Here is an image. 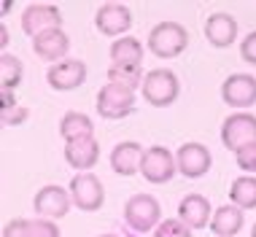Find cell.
Here are the masks:
<instances>
[{
  "mask_svg": "<svg viewBox=\"0 0 256 237\" xmlns=\"http://www.w3.org/2000/svg\"><path fill=\"white\" fill-rule=\"evenodd\" d=\"M57 27H62V14L52 3H32L22 14V30L32 38L46 30H57Z\"/></svg>",
  "mask_w": 256,
  "mask_h": 237,
  "instance_id": "9",
  "label": "cell"
},
{
  "mask_svg": "<svg viewBox=\"0 0 256 237\" xmlns=\"http://www.w3.org/2000/svg\"><path fill=\"white\" fill-rule=\"evenodd\" d=\"M100 159V143L94 138H78L65 143V162L78 172H89Z\"/></svg>",
  "mask_w": 256,
  "mask_h": 237,
  "instance_id": "16",
  "label": "cell"
},
{
  "mask_svg": "<svg viewBox=\"0 0 256 237\" xmlns=\"http://www.w3.org/2000/svg\"><path fill=\"white\" fill-rule=\"evenodd\" d=\"M221 143L230 151H234V154L240 148H246V146L256 143V116L246 114V110L226 116L224 124H221Z\"/></svg>",
  "mask_w": 256,
  "mask_h": 237,
  "instance_id": "4",
  "label": "cell"
},
{
  "mask_svg": "<svg viewBox=\"0 0 256 237\" xmlns=\"http://www.w3.org/2000/svg\"><path fill=\"white\" fill-rule=\"evenodd\" d=\"M234 162H238V167L246 172V176H254L256 172V143L240 148L238 154H234Z\"/></svg>",
  "mask_w": 256,
  "mask_h": 237,
  "instance_id": "26",
  "label": "cell"
},
{
  "mask_svg": "<svg viewBox=\"0 0 256 237\" xmlns=\"http://www.w3.org/2000/svg\"><path fill=\"white\" fill-rule=\"evenodd\" d=\"M0 97H3V100H0V110H11V108H16V94H14V92H3Z\"/></svg>",
  "mask_w": 256,
  "mask_h": 237,
  "instance_id": "31",
  "label": "cell"
},
{
  "mask_svg": "<svg viewBox=\"0 0 256 237\" xmlns=\"http://www.w3.org/2000/svg\"><path fill=\"white\" fill-rule=\"evenodd\" d=\"M22 73H24L22 60L8 52L0 54V89L3 92H16V86L22 84Z\"/></svg>",
  "mask_w": 256,
  "mask_h": 237,
  "instance_id": "23",
  "label": "cell"
},
{
  "mask_svg": "<svg viewBox=\"0 0 256 237\" xmlns=\"http://www.w3.org/2000/svg\"><path fill=\"white\" fill-rule=\"evenodd\" d=\"M176 164H178V172L186 178H202L213 164V156L210 151L205 148L202 143H184L176 154Z\"/></svg>",
  "mask_w": 256,
  "mask_h": 237,
  "instance_id": "12",
  "label": "cell"
},
{
  "mask_svg": "<svg viewBox=\"0 0 256 237\" xmlns=\"http://www.w3.org/2000/svg\"><path fill=\"white\" fill-rule=\"evenodd\" d=\"M143 65H110L108 68V84H119V86L135 89L143 86Z\"/></svg>",
  "mask_w": 256,
  "mask_h": 237,
  "instance_id": "24",
  "label": "cell"
},
{
  "mask_svg": "<svg viewBox=\"0 0 256 237\" xmlns=\"http://www.w3.org/2000/svg\"><path fill=\"white\" fill-rule=\"evenodd\" d=\"M30 237H60V229L52 218H36L30 221Z\"/></svg>",
  "mask_w": 256,
  "mask_h": 237,
  "instance_id": "27",
  "label": "cell"
},
{
  "mask_svg": "<svg viewBox=\"0 0 256 237\" xmlns=\"http://www.w3.org/2000/svg\"><path fill=\"white\" fill-rule=\"evenodd\" d=\"M46 81H49V86L57 89V92L78 89L81 84L86 81V65L81 60H62V62H57V65L49 68Z\"/></svg>",
  "mask_w": 256,
  "mask_h": 237,
  "instance_id": "13",
  "label": "cell"
},
{
  "mask_svg": "<svg viewBox=\"0 0 256 237\" xmlns=\"http://www.w3.org/2000/svg\"><path fill=\"white\" fill-rule=\"evenodd\" d=\"M32 205H36L38 216H44V218H62V216H68V210H70L73 197H70V189L49 184L44 189H38Z\"/></svg>",
  "mask_w": 256,
  "mask_h": 237,
  "instance_id": "11",
  "label": "cell"
},
{
  "mask_svg": "<svg viewBox=\"0 0 256 237\" xmlns=\"http://www.w3.org/2000/svg\"><path fill=\"white\" fill-rule=\"evenodd\" d=\"M251 237H256V224H254V229H251Z\"/></svg>",
  "mask_w": 256,
  "mask_h": 237,
  "instance_id": "33",
  "label": "cell"
},
{
  "mask_svg": "<svg viewBox=\"0 0 256 237\" xmlns=\"http://www.w3.org/2000/svg\"><path fill=\"white\" fill-rule=\"evenodd\" d=\"M221 100L232 108H251L256 102V78L248 73H234L221 84Z\"/></svg>",
  "mask_w": 256,
  "mask_h": 237,
  "instance_id": "10",
  "label": "cell"
},
{
  "mask_svg": "<svg viewBox=\"0 0 256 237\" xmlns=\"http://www.w3.org/2000/svg\"><path fill=\"white\" fill-rule=\"evenodd\" d=\"M124 221L135 232H148L162 224V208L151 194H132L124 205Z\"/></svg>",
  "mask_w": 256,
  "mask_h": 237,
  "instance_id": "3",
  "label": "cell"
},
{
  "mask_svg": "<svg viewBox=\"0 0 256 237\" xmlns=\"http://www.w3.org/2000/svg\"><path fill=\"white\" fill-rule=\"evenodd\" d=\"M243 229V210L238 205H221L216 208L210 218V232L216 237H234Z\"/></svg>",
  "mask_w": 256,
  "mask_h": 237,
  "instance_id": "19",
  "label": "cell"
},
{
  "mask_svg": "<svg viewBox=\"0 0 256 237\" xmlns=\"http://www.w3.org/2000/svg\"><path fill=\"white\" fill-rule=\"evenodd\" d=\"M240 57H243V62L256 68V30L248 32L243 38V44H240Z\"/></svg>",
  "mask_w": 256,
  "mask_h": 237,
  "instance_id": "29",
  "label": "cell"
},
{
  "mask_svg": "<svg viewBox=\"0 0 256 237\" xmlns=\"http://www.w3.org/2000/svg\"><path fill=\"white\" fill-rule=\"evenodd\" d=\"M143 146L135 143V140H124L119 146H114V151H110V167H114L116 176H135V172H140V159H143Z\"/></svg>",
  "mask_w": 256,
  "mask_h": 237,
  "instance_id": "17",
  "label": "cell"
},
{
  "mask_svg": "<svg viewBox=\"0 0 256 237\" xmlns=\"http://www.w3.org/2000/svg\"><path fill=\"white\" fill-rule=\"evenodd\" d=\"M148 52L159 60H172L181 57L189 46V30L178 22H159L151 27L148 40H146Z\"/></svg>",
  "mask_w": 256,
  "mask_h": 237,
  "instance_id": "1",
  "label": "cell"
},
{
  "mask_svg": "<svg viewBox=\"0 0 256 237\" xmlns=\"http://www.w3.org/2000/svg\"><path fill=\"white\" fill-rule=\"evenodd\" d=\"M94 27L108 38H124V32L132 27V11L122 3H106L94 14Z\"/></svg>",
  "mask_w": 256,
  "mask_h": 237,
  "instance_id": "8",
  "label": "cell"
},
{
  "mask_svg": "<svg viewBox=\"0 0 256 237\" xmlns=\"http://www.w3.org/2000/svg\"><path fill=\"white\" fill-rule=\"evenodd\" d=\"M0 46H3V48L8 46V27H6V24L0 27Z\"/></svg>",
  "mask_w": 256,
  "mask_h": 237,
  "instance_id": "32",
  "label": "cell"
},
{
  "mask_svg": "<svg viewBox=\"0 0 256 237\" xmlns=\"http://www.w3.org/2000/svg\"><path fill=\"white\" fill-rule=\"evenodd\" d=\"M135 110V92L127 86H119V84H106V86L98 92V114L102 118H124Z\"/></svg>",
  "mask_w": 256,
  "mask_h": 237,
  "instance_id": "5",
  "label": "cell"
},
{
  "mask_svg": "<svg viewBox=\"0 0 256 237\" xmlns=\"http://www.w3.org/2000/svg\"><path fill=\"white\" fill-rule=\"evenodd\" d=\"M176 172H178V164H176V156L170 154V148H164V146H148L143 151L140 176L148 184H168Z\"/></svg>",
  "mask_w": 256,
  "mask_h": 237,
  "instance_id": "6",
  "label": "cell"
},
{
  "mask_svg": "<svg viewBox=\"0 0 256 237\" xmlns=\"http://www.w3.org/2000/svg\"><path fill=\"white\" fill-rule=\"evenodd\" d=\"M30 116V110L16 106L11 110H0V118H3V124H8V127H19V124H24V118Z\"/></svg>",
  "mask_w": 256,
  "mask_h": 237,
  "instance_id": "30",
  "label": "cell"
},
{
  "mask_svg": "<svg viewBox=\"0 0 256 237\" xmlns=\"http://www.w3.org/2000/svg\"><path fill=\"white\" fill-rule=\"evenodd\" d=\"M3 237H30V218H11L3 226Z\"/></svg>",
  "mask_w": 256,
  "mask_h": 237,
  "instance_id": "28",
  "label": "cell"
},
{
  "mask_svg": "<svg viewBox=\"0 0 256 237\" xmlns=\"http://www.w3.org/2000/svg\"><path fill=\"white\" fill-rule=\"evenodd\" d=\"M100 237H116V234H100Z\"/></svg>",
  "mask_w": 256,
  "mask_h": 237,
  "instance_id": "34",
  "label": "cell"
},
{
  "mask_svg": "<svg viewBox=\"0 0 256 237\" xmlns=\"http://www.w3.org/2000/svg\"><path fill=\"white\" fill-rule=\"evenodd\" d=\"M143 100L154 108H168L178 100V92H181V84H178V76L168 70V68H154V70L146 73L143 78Z\"/></svg>",
  "mask_w": 256,
  "mask_h": 237,
  "instance_id": "2",
  "label": "cell"
},
{
  "mask_svg": "<svg viewBox=\"0 0 256 237\" xmlns=\"http://www.w3.org/2000/svg\"><path fill=\"white\" fill-rule=\"evenodd\" d=\"M230 200L240 210H251L256 208V178L254 176H240L230 186Z\"/></svg>",
  "mask_w": 256,
  "mask_h": 237,
  "instance_id": "22",
  "label": "cell"
},
{
  "mask_svg": "<svg viewBox=\"0 0 256 237\" xmlns=\"http://www.w3.org/2000/svg\"><path fill=\"white\" fill-rule=\"evenodd\" d=\"M68 48H70V38L65 36L62 27H57V30H46V32H40V36L32 38V52H36L40 60L54 62V65L68 57Z\"/></svg>",
  "mask_w": 256,
  "mask_h": 237,
  "instance_id": "14",
  "label": "cell"
},
{
  "mask_svg": "<svg viewBox=\"0 0 256 237\" xmlns=\"http://www.w3.org/2000/svg\"><path fill=\"white\" fill-rule=\"evenodd\" d=\"M70 197H73V205L78 208V210H86V213L100 210L102 202H106L102 180L94 176V172H78V176L70 180Z\"/></svg>",
  "mask_w": 256,
  "mask_h": 237,
  "instance_id": "7",
  "label": "cell"
},
{
  "mask_svg": "<svg viewBox=\"0 0 256 237\" xmlns=\"http://www.w3.org/2000/svg\"><path fill=\"white\" fill-rule=\"evenodd\" d=\"M154 237H192V229L181 218H164L154 229Z\"/></svg>",
  "mask_w": 256,
  "mask_h": 237,
  "instance_id": "25",
  "label": "cell"
},
{
  "mask_svg": "<svg viewBox=\"0 0 256 237\" xmlns=\"http://www.w3.org/2000/svg\"><path fill=\"white\" fill-rule=\"evenodd\" d=\"M110 65H143V44L132 36H124L110 44Z\"/></svg>",
  "mask_w": 256,
  "mask_h": 237,
  "instance_id": "21",
  "label": "cell"
},
{
  "mask_svg": "<svg viewBox=\"0 0 256 237\" xmlns=\"http://www.w3.org/2000/svg\"><path fill=\"white\" fill-rule=\"evenodd\" d=\"M205 38H208V44L216 46V48L232 46L234 38H238V22H234V16L226 11L210 14L205 19Z\"/></svg>",
  "mask_w": 256,
  "mask_h": 237,
  "instance_id": "15",
  "label": "cell"
},
{
  "mask_svg": "<svg viewBox=\"0 0 256 237\" xmlns=\"http://www.w3.org/2000/svg\"><path fill=\"white\" fill-rule=\"evenodd\" d=\"M178 218L184 221L189 229H205L210 224V202L202 194H186L178 205Z\"/></svg>",
  "mask_w": 256,
  "mask_h": 237,
  "instance_id": "18",
  "label": "cell"
},
{
  "mask_svg": "<svg viewBox=\"0 0 256 237\" xmlns=\"http://www.w3.org/2000/svg\"><path fill=\"white\" fill-rule=\"evenodd\" d=\"M60 135L65 143L78 140V138H94V124L86 114H78V110H68L60 122Z\"/></svg>",
  "mask_w": 256,
  "mask_h": 237,
  "instance_id": "20",
  "label": "cell"
}]
</instances>
